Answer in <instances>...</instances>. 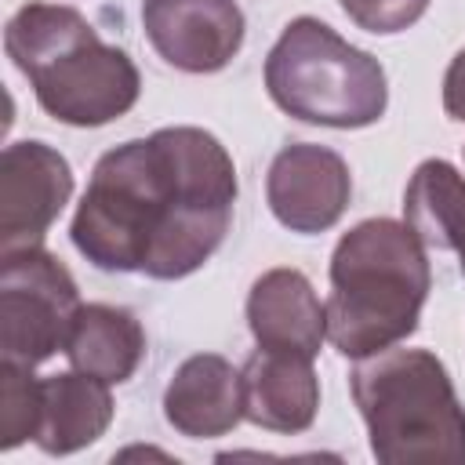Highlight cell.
I'll use <instances>...</instances> for the list:
<instances>
[{
  "instance_id": "obj_19",
  "label": "cell",
  "mask_w": 465,
  "mask_h": 465,
  "mask_svg": "<svg viewBox=\"0 0 465 465\" xmlns=\"http://www.w3.org/2000/svg\"><path fill=\"white\" fill-rule=\"evenodd\" d=\"M454 254H458V262H461V272H465V232H461V243H458V251H454Z\"/></svg>"
},
{
  "instance_id": "obj_18",
  "label": "cell",
  "mask_w": 465,
  "mask_h": 465,
  "mask_svg": "<svg viewBox=\"0 0 465 465\" xmlns=\"http://www.w3.org/2000/svg\"><path fill=\"white\" fill-rule=\"evenodd\" d=\"M443 109L450 120L465 124V47L450 58V65L443 73Z\"/></svg>"
},
{
  "instance_id": "obj_8",
  "label": "cell",
  "mask_w": 465,
  "mask_h": 465,
  "mask_svg": "<svg viewBox=\"0 0 465 465\" xmlns=\"http://www.w3.org/2000/svg\"><path fill=\"white\" fill-rule=\"evenodd\" d=\"M352 196V174L349 163L312 142L283 145L265 178V200L272 218L291 232H323L341 222Z\"/></svg>"
},
{
  "instance_id": "obj_15",
  "label": "cell",
  "mask_w": 465,
  "mask_h": 465,
  "mask_svg": "<svg viewBox=\"0 0 465 465\" xmlns=\"http://www.w3.org/2000/svg\"><path fill=\"white\" fill-rule=\"evenodd\" d=\"M403 222L429 251H458L465 232V178L447 160H421L403 193Z\"/></svg>"
},
{
  "instance_id": "obj_16",
  "label": "cell",
  "mask_w": 465,
  "mask_h": 465,
  "mask_svg": "<svg viewBox=\"0 0 465 465\" xmlns=\"http://www.w3.org/2000/svg\"><path fill=\"white\" fill-rule=\"evenodd\" d=\"M40 429V381L33 367L0 360V450L36 440Z\"/></svg>"
},
{
  "instance_id": "obj_1",
  "label": "cell",
  "mask_w": 465,
  "mask_h": 465,
  "mask_svg": "<svg viewBox=\"0 0 465 465\" xmlns=\"http://www.w3.org/2000/svg\"><path fill=\"white\" fill-rule=\"evenodd\" d=\"M232 203L225 145L203 127H160L94 163L69 236L94 269L182 280L222 247Z\"/></svg>"
},
{
  "instance_id": "obj_12",
  "label": "cell",
  "mask_w": 465,
  "mask_h": 465,
  "mask_svg": "<svg viewBox=\"0 0 465 465\" xmlns=\"http://www.w3.org/2000/svg\"><path fill=\"white\" fill-rule=\"evenodd\" d=\"M247 327L262 349L316 356L327 338V309L298 269H269L251 283Z\"/></svg>"
},
{
  "instance_id": "obj_14",
  "label": "cell",
  "mask_w": 465,
  "mask_h": 465,
  "mask_svg": "<svg viewBox=\"0 0 465 465\" xmlns=\"http://www.w3.org/2000/svg\"><path fill=\"white\" fill-rule=\"evenodd\" d=\"M69 363L84 374H94L109 385H120L134 378L142 356H145V331L131 309L87 302L76 309L65 349Z\"/></svg>"
},
{
  "instance_id": "obj_11",
  "label": "cell",
  "mask_w": 465,
  "mask_h": 465,
  "mask_svg": "<svg viewBox=\"0 0 465 465\" xmlns=\"http://www.w3.org/2000/svg\"><path fill=\"white\" fill-rule=\"evenodd\" d=\"M163 418L189 440H214L243 418V378L218 352H196L178 363L163 389Z\"/></svg>"
},
{
  "instance_id": "obj_2",
  "label": "cell",
  "mask_w": 465,
  "mask_h": 465,
  "mask_svg": "<svg viewBox=\"0 0 465 465\" xmlns=\"http://www.w3.org/2000/svg\"><path fill=\"white\" fill-rule=\"evenodd\" d=\"M425 251L411 225L396 218H367L338 240L323 309L327 341L341 356L363 360L418 331L432 287Z\"/></svg>"
},
{
  "instance_id": "obj_9",
  "label": "cell",
  "mask_w": 465,
  "mask_h": 465,
  "mask_svg": "<svg viewBox=\"0 0 465 465\" xmlns=\"http://www.w3.org/2000/svg\"><path fill=\"white\" fill-rule=\"evenodd\" d=\"M142 25L153 51L182 73H218L243 47L236 0H145Z\"/></svg>"
},
{
  "instance_id": "obj_10",
  "label": "cell",
  "mask_w": 465,
  "mask_h": 465,
  "mask_svg": "<svg viewBox=\"0 0 465 465\" xmlns=\"http://www.w3.org/2000/svg\"><path fill=\"white\" fill-rule=\"evenodd\" d=\"M243 418L269 432H305L320 411V378L312 356L291 349H262L247 356L243 371Z\"/></svg>"
},
{
  "instance_id": "obj_5",
  "label": "cell",
  "mask_w": 465,
  "mask_h": 465,
  "mask_svg": "<svg viewBox=\"0 0 465 465\" xmlns=\"http://www.w3.org/2000/svg\"><path fill=\"white\" fill-rule=\"evenodd\" d=\"M265 87L287 116L338 131L378 124L389 105L381 62L309 15L283 25L265 58Z\"/></svg>"
},
{
  "instance_id": "obj_3",
  "label": "cell",
  "mask_w": 465,
  "mask_h": 465,
  "mask_svg": "<svg viewBox=\"0 0 465 465\" xmlns=\"http://www.w3.org/2000/svg\"><path fill=\"white\" fill-rule=\"evenodd\" d=\"M4 51L33 84L40 109L58 124L102 127L138 102V65L69 4L18 7L4 29Z\"/></svg>"
},
{
  "instance_id": "obj_13",
  "label": "cell",
  "mask_w": 465,
  "mask_h": 465,
  "mask_svg": "<svg viewBox=\"0 0 465 465\" xmlns=\"http://www.w3.org/2000/svg\"><path fill=\"white\" fill-rule=\"evenodd\" d=\"M113 392L109 381L84 374V371H65L51 374L40 381V429H36V447L44 454H76L91 447L113 421Z\"/></svg>"
},
{
  "instance_id": "obj_17",
  "label": "cell",
  "mask_w": 465,
  "mask_h": 465,
  "mask_svg": "<svg viewBox=\"0 0 465 465\" xmlns=\"http://www.w3.org/2000/svg\"><path fill=\"white\" fill-rule=\"evenodd\" d=\"M341 11L374 36H392L411 29L425 11L429 0H341Z\"/></svg>"
},
{
  "instance_id": "obj_4",
  "label": "cell",
  "mask_w": 465,
  "mask_h": 465,
  "mask_svg": "<svg viewBox=\"0 0 465 465\" xmlns=\"http://www.w3.org/2000/svg\"><path fill=\"white\" fill-rule=\"evenodd\" d=\"M349 389L367 425L371 454L385 465H461L465 407L443 360L429 349H381L363 356Z\"/></svg>"
},
{
  "instance_id": "obj_7",
  "label": "cell",
  "mask_w": 465,
  "mask_h": 465,
  "mask_svg": "<svg viewBox=\"0 0 465 465\" xmlns=\"http://www.w3.org/2000/svg\"><path fill=\"white\" fill-rule=\"evenodd\" d=\"M73 196V167L47 142H11L0 156V254L40 247Z\"/></svg>"
},
{
  "instance_id": "obj_6",
  "label": "cell",
  "mask_w": 465,
  "mask_h": 465,
  "mask_svg": "<svg viewBox=\"0 0 465 465\" xmlns=\"http://www.w3.org/2000/svg\"><path fill=\"white\" fill-rule=\"evenodd\" d=\"M73 272L40 247L0 254V360L36 367L65 349L80 309Z\"/></svg>"
}]
</instances>
